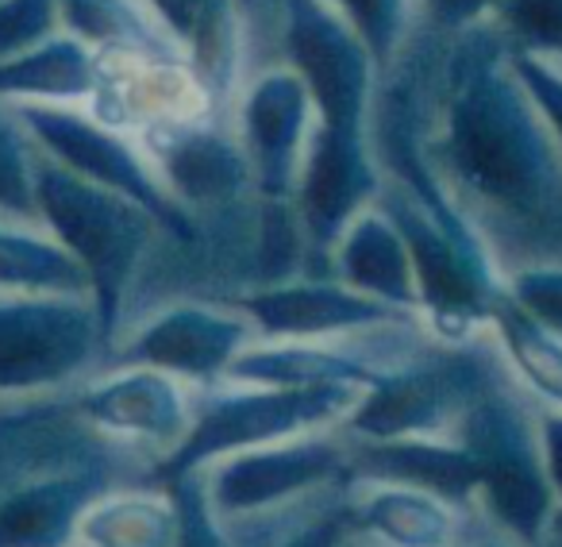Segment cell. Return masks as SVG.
Segmentation results:
<instances>
[{
    "label": "cell",
    "instance_id": "7a4b0ae2",
    "mask_svg": "<svg viewBox=\"0 0 562 547\" xmlns=\"http://www.w3.org/2000/svg\"><path fill=\"white\" fill-rule=\"evenodd\" d=\"M109 359L89 298H0V401L74 390Z\"/></svg>",
    "mask_w": 562,
    "mask_h": 547
},
{
    "label": "cell",
    "instance_id": "277c9868",
    "mask_svg": "<svg viewBox=\"0 0 562 547\" xmlns=\"http://www.w3.org/2000/svg\"><path fill=\"white\" fill-rule=\"evenodd\" d=\"M243 347H250V321L239 309L170 298L147 313H135L120 328L109 347V362L162 370L204 390L224 382Z\"/></svg>",
    "mask_w": 562,
    "mask_h": 547
},
{
    "label": "cell",
    "instance_id": "4fadbf2b",
    "mask_svg": "<svg viewBox=\"0 0 562 547\" xmlns=\"http://www.w3.org/2000/svg\"><path fill=\"white\" fill-rule=\"evenodd\" d=\"M35 139L12 104H0V216L40 220L35 216Z\"/></svg>",
    "mask_w": 562,
    "mask_h": 547
},
{
    "label": "cell",
    "instance_id": "8992f818",
    "mask_svg": "<svg viewBox=\"0 0 562 547\" xmlns=\"http://www.w3.org/2000/svg\"><path fill=\"white\" fill-rule=\"evenodd\" d=\"M135 143L147 155V163L155 166L166 197L193 220V227L220 216L250 181L243 147L232 135L216 132L212 120L147 127V132L135 135Z\"/></svg>",
    "mask_w": 562,
    "mask_h": 547
},
{
    "label": "cell",
    "instance_id": "8fae6325",
    "mask_svg": "<svg viewBox=\"0 0 562 547\" xmlns=\"http://www.w3.org/2000/svg\"><path fill=\"white\" fill-rule=\"evenodd\" d=\"M97 89V55L70 35L0 58V104H89Z\"/></svg>",
    "mask_w": 562,
    "mask_h": 547
},
{
    "label": "cell",
    "instance_id": "5b68a950",
    "mask_svg": "<svg viewBox=\"0 0 562 547\" xmlns=\"http://www.w3.org/2000/svg\"><path fill=\"white\" fill-rule=\"evenodd\" d=\"M196 386L150 367L104 362L101 370L74 386L70 409L97 439L150 455V470L170 459L193 424Z\"/></svg>",
    "mask_w": 562,
    "mask_h": 547
},
{
    "label": "cell",
    "instance_id": "9c48e42d",
    "mask_svg": "<svg viewBox=\"0 0 562 547\" xmlns=\"http://www.w3.org/2000/svg\"><path fill=\"white\" fill-rule=\"evenodd\" d=\"M181 513L170 485L112 482L86 505L74 547H178Z\"/></svg>",
    "mask_w": 562,
    "mask_h": 547
},
{
    "label": "cell",
    "instance_id": "52a82bcc",
    "mask_svg": "<svg viewBox=\"0 0 562 547\" xmlns=\"http://www.w3.org/2000/svg\"><path fill=\"white\" fill-rule=\"evenodd\" d=\"M109 485L101 459L24 470L0 493V547H74L81 513Z\"/></svg>",
    "mask_w": 562,
    "mask_h": 547
},
{
    "label": "cell",
    "instance_id": "3957f363",
    "mask_svg": "<svg viewBox=\"0 0 562 547\" xmlns=\"http://www.w3.org/2000/svg\"><path fill=\"white\" fill-rule=\"evenodd\" d=\"M12 112L27 127L40 155L70 170L74 178L93 181V186L135 201L158 220V227L173 247L186 250L196 243L193 220L166 197L155 166L147 163V155L132 135L104 127L101 120L89 116L86 104H12Z\"/></svg>",
    "mask_w": 562,
    "mask_h": 547
},
{
    "label": "cell",
    "instance_id": "6da1fadb",
    "mask_svg": "<svg viewBox=\"0 0 562 547\" xmlns=\"http://www.w3.org/2000/svg\"><path fill=\"white\" fill-rule=\"evenodd\" d=\"M35 216L81 266L89 301L112 347L135 286L166 239L158 220L112 189L74 178L47 155H35Z\"/></svg>",
    "mask_w": 562,
    "mask_h": 547
},
{
    "label": "cell",
    "instance_id": "30bf717a",
    "mask_svg": "<svg viewBox=\"0 0 562 547\" xmlns=\"http://www.w3.org/2000/svg\"><path fill=\"white\" fill-rule=\"evenodd\" d=\"M58 32L101 58L189 66L181 47L143 0H58Z\"/></svg>",
    "mask_w": 562,
    "mask_h": 547
},
{
    "label": "cell",
    "instance_id": "5bb4252c",
    "mask_svg": "<svg viewBox=\"0 0 562 547\" xmlns=\"http://www.w3.org/2000/svg\"><path fill=\"white\" fill-rule=\"evenodd\" d=\"M58 35V0H0V58H16Z\"/></svg>",
    "mask_w": 562,
    "mask_h": 547
},
{
    "label": "cell",
    "instance_id": "ba28073f",
    "mask_svg": "<svg viewBox=\"0 0 562 547\" xmlns=\"http://www.w3.org/2000/svg\"><path fill=\"white\" fill-rule=\"evenodd\" d=\"M301 135H305V97L293 74H266L247 89L239 104V147L258 186L281 193L293 181Z\"/></svg>",
    "mask_w": 562,
    "mask_h": 547
},
{
    "label": "cell",
    "instance_id": "7c38bea8",
    "mask_svg": "<svg viewBox=\"0 0 562 547\" xmlns=\"http://www.w3.org/2000/svg\"><path fill=\"white\" fill-rule=\"evenodd\" d=\"M186 55L189 70L216 97L232 55V4L227 0H143Z\"/></svg>",
    "mask_w": 562,
    "mask_h": 547
}]
</instances>
